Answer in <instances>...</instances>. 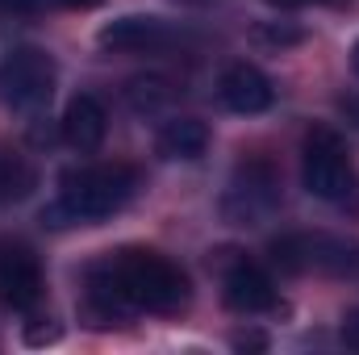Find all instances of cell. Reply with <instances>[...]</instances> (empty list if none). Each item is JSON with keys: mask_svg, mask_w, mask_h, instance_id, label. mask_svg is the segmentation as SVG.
<instances>
[{"mask_svg": "<svg viewBox=\"0 0 359 355\" xmlns=\"http://www.w3.org/2000/svg\"><path fill=\"white\" fill-rule=\"evenodd\" d=\"M255 34H259L264 42H271V46H297V42L305 38L301 25H284V21H268V25H259Z\"/></svg>", "mask_w": 359, "mask_h": 355, "instance_id": "15", "label": "cell"}, {"mask_svg": "<svg viewBox=\"0 0 359 355\" xmlns=\"http://www.w3.org/2000/svg\"><path fill=\"white\" fill-rule=\"evenodd\" d=\"M234 347H238V351H264L268 339H264V335H234Z\"/></svg>", "mask_w": 359, "mask_h": 355, "instance_id": "19", "label": "cell"}, {"mask_svg": "<svg viewBox=\"0 0 359 355\" xmlns=\"http://www.w3.org/2000/svg\"><path fill=\"white\" fill-rule=\"evenodd\" d=\"M59 130H63V142H67L72 151L92 155V151H100V142H104V134H109V113H104V105H100L96 96L80 92V96H72V105L63 109Z\"/></svg>", "mask_w": 359, "mask_h": 355, "instance_id": "11", "label": "cell"}, {"mask_svg": "<svg viewBox=\"0 0 359 355\" xmlns=\"http://www.w3.org/2000/svg\"><path fill=\"white\" fill-rule=\"evenodd\" d=\"M38 188V168L29 163V155L0 147V205H21L29 201Z\"/></svg>", "mask_w": 359, "mask_h": 355, "instance_id": "13", "label": "cell"}, {"mask_svg": "<svg viewBox=\"0 0 359 355\" xmlns=\"http://www.w3.org/2000/svg\"><path fill=\"white\" fill-rule=\"evenodd\" d=\"M59 339V326H29L25 330V343H55Z\"/></svg>", "mask_w": 359, "mask_h": 355, "instance_id": "18", "label": "cell"}, {"mask_svg": "<svg viewBox=\"0 0 359 355\" xmlns=\"http://www.w3.org/2000/svg\"><path fill=\"white\" fill-rule=\"evenodd\" d=\"M42 293H46V276H42L38 255L25 243L4 239L0 243V305L17 314H34Z\"/></svg>", "mask_w": 359, "mask_h": 355, "instance_id": "7", "label": "cell"}, {"mask_svg": "<svg viewBox=\"0 0 359 355\" xmlns=\"http://www.w3.org/2000/svg\"><path fill=\"white\" fill-rule=\"evenodd\" d=\"M217 96L230 113H243V117H255V113H268L271 100H276V88L271 80L255 67V63H230L217 80Z\"/></svg>", "mask_w": 359, "mask_h": 355, "instance_id": "10", "label": "cell"}, {"mask_svg": "<svg viewBox=\"0 0 359 355\" xmlns=\"http://www.w3.org/2000/svg\"><path fill=\"white\" fill-rule=\"evenodd\" d=\"M276 8H305V4H322V0H268Z\"/></svg>", "mask_w": 359, "mask_h": 355, "instance_id": "21", "label": "cell"}, {"mask_svg": "<svg viewBox=\"0 0 359 355\" xmlns=\"http://www.w3.org/2000/svg\"><path fill=\"white\" fill-rule=\"evenodd\" d=\"M138 168L130 163H88L72 168L59 180V201L42 213L46 226H96L121 213L138 192Z\"/></svg>", "mask_w": 359, "mask_h": 355, "instance_id": "2", "label": "cell"}, {"mask_svg": "<svg viewBox=\"0 0 359 355\" xmlns=\"http://www.w3.org/2000/svg\"><path fill=\"white\" fill-rule=\"evenodd\" d=\"M192 288L176 260L151 247H121L84 272V314L92 326L130 322L134 314H180Z\"/></svg>", "mask_w": 359, "mask_h": 355, "instance_id": "1", "label": "cell"}, {"mask_svg": "<svg viewBox=\"0 0 359 355\" xmlns=\"http://www.w3.org/2000/svg\"><path fill=\"white\" fill-rule=\"evenodd\" d=\"M339 109H343V113H351V121L359 126V96H343V100H339Z\"/></svg>", "mask_w": 359, "mask_h": 355, "instance_id": "20", "label": "cell"}, {"mask_svg": "<svg viewBox=\"0 0 359 355\" xmlns=\"http://www.w3.org/2000/svg\"><path fill=\"white\" fill-rule=\"evenodd\" d=\"M59 80V67L38 46H17L0 59V105L13 113H38Z\"/></svg>", "mask_w": 359, "mask_h": 355, "instance_id": "4", "label": "cell"}, {"mask_svg": "<svg viewBox=\"0 0 359 355\" xmlns=\"http://www.w3.org/2000/svg\"><path fill=\"white\" fill-rule=\"evenodd\" d=\"M339 335H343V343H347L351 351H359V309H347V314H343Z\"/></svg>", "mask_w": 359, "mask_h": 355, "instance_id": "17", "label": "cell"}, {"mask_svg": "<svg viewBox=\"0 0 359 355\" xmlns=\"http://www.w3.org/2000/svg\"><path fill=\"white\" fill-rule=\"evenodd\" d=\"M222 301L234 314H243V318L280 309V293H276L271 276L259 264H251L247 255H234L226 264V272H222Z\"/></svg>", "mask_w": 359, "mask_h": 355, "instance_id": "8", "label": "cell"}, {"mask_svg": "<svg viewBox=\"0 0 359 355\" xmlns=\"http://www.w3.org/2000/svg\"><path fill=\"white\" fill-rule=\"evenodd\" d=\"M168 42H172V25L163 17H151V13L117 17V21L100 25V34H96V46L104 55H155Z\"/></svg>", "mask_w": 359, "mask_h": 355, "instance_id": "9", "label": "cell"}, {"mask_svg": "<svg viewBox=\"0 0 359 355\" xmlns=\"http://www.w3.org/2000/svg\"><path fill=\"white\" fill-rule=\"evenodd\" d=\"M271 264L284 272L359 276V243L343 234H284L271 243Z\"/></svg>", "mask_w": 359, "mask_h": 355, "instance_id": "5", "label": "cell"}, {"mask_svg": "<svg viewBox=\"0 0 359 355\" xmlns=\"http://www.w3.org/2000/svg\"><path fill=\"white\" fill-rule=\"evenodd\" d=\"M59 4H63V8H96L100 0H59Z\"/></svg>", "mask_w": 359, "mask_h": 355, "instance_id": "22", "label": "cell"}, {"mask_svg": "<svg viewBox=\"0 0 359 355\" xmlns=\"http://www.w3.org/2000/svg\"><path fill=\"white\" fill-rule=\"evenodd\" d=\"M301 180H305V192L343 209V213H355L359 217V176L355 163L347 155V142L339 138V130L330 126H313L305 134V147H301Z\"/></svg>", "mask_w": 359, "mask_h": 355, "instance_id": "3", "label": "cell"}, {"mask_svg": "<svg viewBox=\"0 0 359 355\" xmlns=\"http://www.w3.org/2000/svg\"><path fill=\"white\" fill-rule=\"evenodd\" d=\"M155 151L172 163H192L209 151V126L201 117H172V121H163Z\"/></svg>", "mask_w": 359, "mask_h": 355, "instance_id": "12", "label": "cell"}, {"mask_svg": "<svg viewBox=\"0 0 359 355\" xmlns=\"http://www.w3.org/2000/svg\"><path fill=\"white\" fill-rule=\"evenodd\" d=\"M351 67H355V72H359V42H355V46H351Z\"/></svg>", "mask_w": 359, "mask_h": 355, "instance_id": "23", "label": "cell"}, {"mask_svg": "<svg viewBox=\"0 0 359 355\" xmlns=\"http://www.w3.org/2000/svg\"><path fill=\"white\" fill-rule=\"evenodd\" d=\"M280 205V176L268 159H243L222 192V217L234 226H259Z\"/></svg>", "mask_w": 359, "mask_h": 355, "instance_id": "6", "label": "cell"}, {"mask_svg": "<svg viewBox=\"0 0 359 355\" xmlns=\"http://www.w3.org/2000/svg\"><path fill=\"white\" fill-rule=\"evenodd\" d=\"M126 96H130V105H134L138 113H151V109H159V105L172 96V88H168V80H159V76H138V80H130Z\"/></svg>", "mask_w": 359, "mask_h": 355, "instance_id": "14", "label": "cell"}, {"mask_svg": "<svg viewBox=\"0 0 359 355\" xmlns=\"http://www.w3.org/2000/svg\"><path fill=\"white\" fill-rule=\"evenodd\" d=\"M42 8V0H0V21H17V17H34Z\"/></svg>", "mask_w": 359, "mask_h": 355, "instance_id": "16", "label": "cell"}]
</instances>
